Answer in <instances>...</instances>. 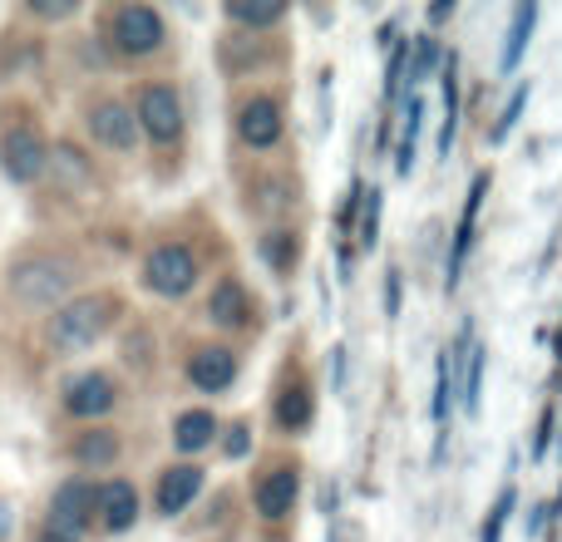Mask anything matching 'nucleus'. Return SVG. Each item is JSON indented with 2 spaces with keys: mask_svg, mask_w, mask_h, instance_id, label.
Returning <instances> with one entry per match:
<instances>
[{
  "mask_svg": "<svg viewBox=\"0 0 562 542\" xmlns=\"http://www.w3.org/2000/svg\"><path fill=\"white\" fill-rule=\"evenodd\" d=\"M69 286H75V267L65 257H30L10 271V291L20 306H55Z\"/></svg>",
  "mask_w": 562,
  "mask_h": 542,
  "instance_id": "f257e3e1",
  "label": "nucleus"
},
{
  "mask_svg": "<svg viewBox=\"0 0 562 542\" xmlns=\"http://www.w3.org/2000/svg\"><path fill=\"white\" fill-rule=\"evenodd\" d=\"M109 316H114V301L109 296H79L55 316L49 340H55V350H89L109 330Z\"/></svg>",
  "mask_w": 562,
  "mask_h": 542,
  "instance_id": "f03ea898",
  "label": "nucleus"
},
{
  "mask_svg": "<svg viewBox=\"0 0 562 542\" xmlns=\"http://www.w3.org/2000/svg\"><path fill=\"white\" fill-rule=\"evenodd\" d=\"M198 281V262L188 247H158V252H148L144 262V286L158 291V296H183V291H193Z\"/></svg>",
  "mask_w": 562,
  "mask_h": 542,
  "instance_id": "7ed1b4c3",
  "label": "nucleus"
},
{
  "mask_svg": "<svg viewBox=\"0 0 562 542\" xmlns=\"http://www.w3.org/2000/svg\"><path fill=\"white\" fill-rule=\"evenodd\" d=\"M138 124H144V134L154 138V144H173V138L183 134V104H178L173 89L148 84L144 94H138Z\"/></svg>",
  "mask_w": 562,
  "mask_h": 542,
  "instance_id": "20e7f679",
  "label": "nucleus"
},
{
  "mask_svg": "<svg viewBox=\"0 0 562 542\" xmlns=\"http://www.w3.org/2000/svg\"><path fill=\"white\" fill-rule=\"evenodd\" d=\"M114 45L124 49V55H154V49L164 45V20L148 5H124L114 15Z\"/></svg>",
  "mask_w": 562,
  "mask_h": 542,
  "instance_id": "39448f33",
  "label": "nucleus"
},
{
  "mask_svg": "<svg viewBox=\"0 0 562 542\" xmlns=\"http://www.w3.org/2000/svg\"><path fill=\"white\" fill-rule=\"evenodd\" d=\"M0 168H5L15 183H35V178L49 168L40 134H30V128H10V134L0 138Z\"/></svg>",
  "mask_w": 562,
  "mask_h": 542,
  "instance_id": "423d86ee",
  "label": "nucleus"
},
{
  "mask_svg": "<svg viewBox=\"0 0 562 542\" xmlns=\"http://www.w3.org/2000/svg\"><path fill=\"white\" fill-rule=\"evenodd\" d=\"M99 508V488L89 484V478H69V484H59L55 504H49V528H59V533H75L89 523V513Z\"/></svg>",
  "mask_w": 562,
  "mask_h": 542,
  "instance_id": "0eeeda50",
  "label": "nucleus"
},
{
  "mask_svg": "<svg viewBox=\"0 0 562 542\" xmlns=\"http://www.w3.org/2000/svg\"><path fill=\"white\" fill-rule=\"evenodd\" d=\"M89 128H94V138L104 148H134L138 144V118L128 114L124 104H114V99L94 104V114H89Z\"/></svg>",
  "mask_w": 562,
  "mask_h": 542,
  "instance_id": "6e6552de",
  "label": "nucleus"
},
{
  "mask_svg": "<svg viewBox=\"0 0 562 542\" xmlns=\"http://www.w3.org/2000/svg\"><path fill=\"white\" fill-rule=\"evenodd\" d=\"M65 405H69V415H79V419L109 415V409H114V380H109V375L75 380V385H69V395H65Z\"/></svg>",
  "mask_w": 562,
  "mask_h": 542,
  "instance_id": "1a4fd4ad",
  "label": "nucleus"
},
{
  "mask_svg": "<svg viewBox=\"0 0 562 542\" xmlns=\"http://www.w3.org/2000/svg\"><path fill=\"white\" fill-rule=\"evenodd\" d=\"M198 488H203V468H193V464L168 468L164 484H158V513H168V518L183 513V508L198 498Z\"/></svg>",
  "mask_w": 562,
  "mask_h": 542,
  "instance_id": "9d476101",
  "label": "nucleus"
},
{
  "mask_svg": "<svg viewBox=\"0 0 562 542\" xmlns=\"http://www.w3.org/2000/svg\"><path fill=\"white\" fill-rule=\"evenodd\" d=\"M188 375H193L198 389H227L233 385V375H237V360H233V350L207 346V350H198V355L188 360Z\"/></svg>",
  "mask_w": 562,
  "mask_h": 542,
  "instance_id": "9b49d317",
  "label": "nucleus"
},
{
  "mask_svg": "<svg viewBox=\"0 0 562 542\" xmlns=\"http://www.w3.org/2000/svg\"><path fill=\"white\" fill-rule=\"evenodd\" d=\"M99 513H104V528L109 533H128L138 518V494L134 484H124V478H114V484L99 488Z\"/></svg>",
  "mask_w": 562,
  "mask_h": 542,
  "instance_id": "f8f14e48",
  "label": "nucleus"
},
{
  "mask_svg": "<svg viewBox=\"0 0 562 542\" xmlns=\"http://www.w3.org/2000/svg\"><path fill=\"white\" fill-rule=\"evenodd\" d=\"M237 134H243L252 148H272L277 138H281V114H277L272 99H252V104H243Z\"/></svg>",
  "mask_w": 562,
  "mask_h": 542,
  "instance_id": "ddd939ff",
  "label": "nucleus"
},
{
  "mask_svg": "<svg viewBox=\"0 0 562 542\" xmlns=\"http://www.w3.org/2000/svg\"><path fill=\"white\" fill-rule=\"evenodd\" d=\"M296 504V468H277L257 484V513L262 518H286Z\"/></svg>",
  "mask_w": 562,
  "mask_h": 542,
  "instance_id": "4468645a",
  "label": "nucleus"
},
{
  "mask_svg": "<svg viewBox=\"0 0 562 542\" xmlns=\"http://www.w3.org/2000/svg\"><path fill=\"white\" fill-rule=\"evenodd\" d=\"M213 434H217V419L207 415V409H188L173 425V444L183 449V454H198L203 444H213Z\"/></svg>",
  "mask_w": 562,
  "mask_h": 542,
  "instance_id": "2eb2a0df",
  "label": "nucleus"
},
{
  "mask_svg": "<svg viewBox=\"0 0 562 542\" xmlns=\"http://www.w3.org/2000/svg\"><path fill=\"white\" fill-rule=\"evenodd\" d=\"M207 316H213L217 326H243L247 320V291L237 286V281H223V286L213 291V301H207Z\"/></svg>",
  "mask_w": 562,
  "mask_h": 542,
  "instance_id": "dca6fc26",
  "label": "nucleus"
},
{
  "mask_svg": "<svg viewBox=\"0 0 562 542\" xmlns=\"http://www.w3.org/2000/svg\"><path fill=\"white\" fill-rule=\"evenodd\" d=\"M533 20H538L533 5H518V10H514V25H508V45H504V69L518 65V55H524V39H528V30H533Z\"/></svg>",
  "mask_w": 562,
  "mask_h": 542,
  "instance_id": "f3484780",
  "label": "nucleus"
},
{
  "mask_svg": "<svg viewBox=\"0 0 562 542\" xmlns=\"http://www.w3.org/2000/svg\"><path fill=\"white\" fill-rule=\"evenodd\" d=\"M114 454H119V439H114V434H104V429L85 434V439H79V449H75L79 464H114Z\"/></svg>",
  "mask_w": 562,
  "mask_h": 542,
  "instance_id": "a211bd4d",
  "label": "nucleus"
},
{
  "mask_svg": "<svg viewBox=\"0 0 562 542\" xmlns=\"http://www.w3.org/2000/svg\"><path fill=\"white\" fill-rule=\"evenodd\" d=\"M277 419H281V429H301L311 419V395L306 389H286L281 395V405H277Z\"/></svg>",
  "mask_w": 562,
  "mask_h": 542,
  "instance_id": "6ab92c4d",
  "label": "nucleus"
},
{
  "mask_svg": "<svg viewBox=\"0 0 562 542\" xmlns=\"http://www.w3.org/2000/svg\"><path fill=\"white\" fill-rule=\"evenodd\" d=\"M227 15L243 20V25H272V20H281V5H227Z\"/></svg>",
  "mask_w": 562,
  "mask_h": 542,
  "instance_id": "aec40b11",
  "label": "nucleus"
},
{
  "mask_svg": "<svg viewBox=\"0 0 562 542\" xmlns=\"http://www.w3.org/2000/svg\"><path fill=\"white\" fill-rule=\"evenodd\" d=\"M524 104H528V84H524V89H518V94H514V99H508L504 118H498V138H504V134H508V128H514V124H518V114H524Z\"/></svg>",
  "mask_w": 562,
  "mask_h": 542,
  "instance_id": "412c9836",
  "label": "nucleus"
},
{
  "mask_svg": "<svg viewBox=\"0 0 562 542\" xmlns=\"http://www.w3.org/2000/svg\"><path fill=\"white\" fill-rule=\"evenodd\" d=\"M479 385H484V350H474L469 360V409H479Z\"/></svg>",
  "mask_w": 562,
  "mask_h": 542,
  "instance_id": "4be33fe9",
  "label": "nucleus"
},
{
  "mask_svg": "<svg viewBox=\"0 0 562 542\" xmlns=\"http://www.w3.org/2000/svg\"><path fill=\"white\" fill-rule=\"evenodd\" d=\"M508 508H514V494H504V498H498V513H494V523H488V528H484V542H498V528H504Z\"/></svg>",
  "mask_w": 562,
  "mask_h": 542,
  "instance_id": "5701e85b",
  "label": "nucleus"
},
{
  "mask_svg": "<svg viewBox=\"0 0 562 542\" xmlns=\"http://www.w3.org/2000/svg\"><path fill=\"white\" fill-rule=\"evenodd\" d=\"M227 459H243L247 454V449H252V439H247V429H233V434H227Z\"/></svg>",
  "mask_w": 562,
  "mask_h": 542,
  "instance_id": "b1692460",
  "label": "nucleus"
},
{
  "mask_svg": "<svg viewBox=\"0 0 562 542\" xmlns=\"http://www.w3.org/2000/svg\"><path fill=\"white\" fill-rule=\"evenodd\" d=\"M40 542H79L75 533H59V528H45V533H40Z\"/></svg>",
  "mask_w": 562,
  "mask_h": 542,
  "instance_id": "393cba45",
  "label": "nucleus"
},
{
  "mask_svg": "<svg viewBox=\"0 0 562 542\" xmlns=\"http://www.w3.org/2000/svg\"><path fill=\"white\" fill-rule=\"evenodd\" d=\"M30 10H40V15H49V20H55V15H69V5H30Z\"/></svg>",
  "mask_w": 562,
  "mask_h": 542,
  "instance_id": "a878e982",
  "label": "nucleus"
},
{
  "mask_svg": "<svg viewBox=\"0 0 562 542\" xmlns=\"http://www.w3.org/2000/svg\"><path fill=\"white\" fill-rule=\"evenodd\" d=\"M5 528H10V504H0V538H5Z\"/></svg>",
  "mask_w": 562,
  "mask_h": 542,
  "instance_id": "bb28decb",
  "label": "nucleus"
}]
</instances>
